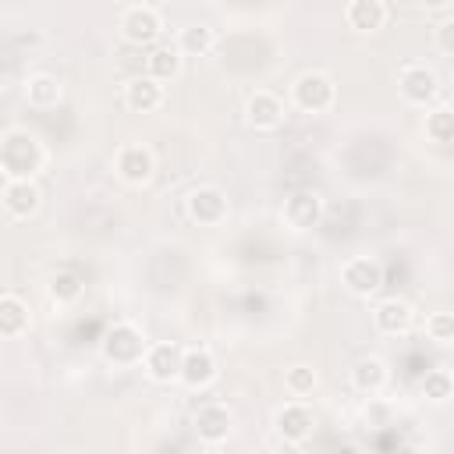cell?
I'll use <instances>...</instances> for the list:
<instances>
[{"mask_svg":"<svg viewBox=\"0 0 454 454\" xmlns=\"http://www.w3.org/2000/svg\"><path fill=\"white\" fill-rule=\"evenodd\" d=\"M419 390H422V397H426L429 404H447V401L454 397V376H450L447 369H429V372L422 376Z\"/></svg>","mask_w":454,"mask_h":454,"instance_id":"obj_26","label":"cell"},{"mask_svg":"<svg viewBox=\"0 0 454 454\" xmlns=\"http://www.w3.org/2000/svg\"><path fill=\"white\" fill-rule=\"evenodd\" d=\"M7 181H11V174H7V170H4V167H0V192H4V188H7Z\"/></svg>","mask_w":454,"mask_h":454,"instance_id":"obj_31","label":"cell"},{"mask_svg":"<svg viewBox=\"0 0 454 454\" xmlns=\"http://www.w3.org/2000/svg\"><path fill=\"white\" fill-rule=\"evenodd\" d=\"M220 376V365H216V355L206 348V344H192V348H181V369H177V383L192 394L199 390H209Z\"/></svg>","mask_w":454,"mask_h":454,"instance_id":"obj_7","label":"cell"},{"mask_svg":"<svg viewBox=\"0 0 454 454\" xmlns=\"http://www.w3.org/2000/svg\"><path fill=\"white\" fill-rule=\"evenodd\" d=\"M0 206L11 220H32L43 209V188L35 184V177H11L0 192Z\"/></svg>","mask_w":454,"mask_h":454,"instance_id":"obj_15","label":"cell"},{"mask_svg":"<svg viewBox=\"0 0 454 454\" xmlns=\"http://www.w3.org/2000/svg\"><path fill=\"white\" fill-rule=\"evenodd\" d=\"M369 319H372V330L383 333V337H404L415 330V305L404 301V298H380L372 309H369Z\"/></svg>","mask_w":454,"mask_h":454,"instance_id":"obj_13","label":"cell"},{"mask_svg":"<svg viewBox=\"0 0 454 454\" xmlns=\"http://www.w3.org/2000/svg\"><path fill=\"white\" fill-rule=\"evenodd\" d=\"M415 4H419V7H426V11H436V14H447L454 0H415Z\"/></svg>","mask_w":454,"mask_h":454,"instance_id":"obj_30","label":"cell"},{"mask_svg":"<svg viewBox=\"0 0 454 454\" xmlns=\"http://www.w3.org/2000/svg\"><path fill=\"white\" fill-rule=\"evenodd\" d=\"M82 291H85V284L74 273H53L50 284H46V298L53 305H74L82 298Z\"/></svg>","mask_w":454,"mask_h":454,"instance_id":"obj_27","label":"cell"},{"mask_svg":"<svg viewBox=\"0 0 454 454\" xmlns=\"http://www.w3.org/2000/svg\"><path fill=\"white\" fill-rule=\"evenodd\" d=\"M291 103L294 110L301 114H330L333 103H337V85L326 71L312 67V71H301L294 82H291Z\"/></svg>","mask_w":454,"mask_h":454,"instance_id":"obj_4","label":"cell"},{"mask_svg":"<svg viewBox=\"0 0 454 454\" xmlns=\"http://www.w3.org/2000/svg\"><path fill=\"white\" fill-rule=\"evenodd\" d=\"M145 348H149V337H145V330H142L138 323H131V319L110 323L106 333H103V340H99V355H103L110 365H117V369H135V365H142Z\"/></svg>","mask_w":454,"mask_h":454,"instance_id":"obj_2","label":"cell"},{"mask_svg":"<svg viewBox=\"0 0 454 454\" xmlns=\"http://www.w3.org/2000/svg\"><path fill=\"white\" fill-rule=\"evenodd\" d=\"M433 39L440 53H454V18H440L433 28Z\"/></svg>","mask_w":454,"mask_h":454,"instance_id":"obj_29","label":"cell"},{"mask_svg":"<svg viewBox=\"0 0 454 454\" xmlns=\"http://www.w3.org/2000/svg\"><path fill=\"white\" fill-rule=\"evenodd\" d=\"M348 383H351V390L362 394V397H380V394L387 390V383H390V365H387V358H380V355H362V358H355V365L348 369Z\"/></svg>","mask_w":454,"mask_h":454,"instance_id":"obj_17","label":"cell"},{"mask_svg":"<svg viewBox=\"0 0 454 454\" xmlns=\"http://www.w3.org/2000/svg\"><path fill=\"white\" fill-rule=\"evenodd\" d=\"M422 131H426V138L429 142H436V145H447L450 138H454V114H450V106H429L426 110V121H422Z\"/></svg>","mask_w":454,"mask_h":454,"instance_id":"obj_25","label":"cell"},{"mask_svg":"<svg viewBox=\"0 0 454 454\" xmlns=\"http://www.w3.org/2000/svg\"><path fill=\"white\" fill-rule=\"evenodd\" d=\"M344 21L358 35H372L387 25V4L383 0H348L344 4Z\"/></svg>","mask_w":454,"mask_h":454,"instance_id":"obj_20","label":"cell"},{"mask_svg":"<svg viewBox=\"0 0 454 454\" xmlns=\"http://www.w3.org/2000/svg\"><path fill=\"white\" fill-rule=\"evenodd\" d=\"M280 220H284L287 231H294V234H305V231L319 227V223H323V195H319L316 188H298V192H291V195L284 199V206H280Z\"/></svg>","mask_w":454,"mask_h":454,"instance_id":"obj_12","label":"cell"},{"mask_svg":"<svg viewBox=\"0 0 454 454\" xmlns=\"http://www.w3.org/2000/svg\"><path fill=\"white\" fill-rule=\"evenodd\" d=\"M312 429H316V415H312V408H309L305 401H298V397H291L287 404H280V408L273 411V433H277V440L287 443V447H301V443L312 436Z\"/></svg>","mask_w":454,"mask_h":454,"instance_id":"obj_9","label":"cell"},{"mask_svg":"<svg viewBox=\"0 0 454 454\" xmlns=\"http://www.w3.org/2000/svg\"><path fill=\"white\" fill-rule=\"evenodd\" d=\"M426 337L433 340V344H440V348H450L454 344V316L450 312H429L426 316Z\"/></svg>","mask_w":454,"mask_h":454,"instance_id":"obj_28","label":"cell"},{"mask_svg":"<svg viewBox=\"0 0 454 454\" xmlns=\"http://www.w3.org/2000/svg\"><path fill=\"white\" fill-rule=\"evenodd\" d=\"M184 216L199 227H220L231 216V199L220 184H195L184 195Z\"/></svg>","mask_w":454,"mask_h":454,"instance_id":"obj_5","label":"cell"},{"mask_svg":"<svg viewBox=\"0 0 454 454\" xmlns=\"http://www.w3.org/2000/svg\"><path fill=\"white\" fill-rule=\"evenodd\" d=\"M117 32L128 46H156V39L163 35V18L149 4H131V7L121 11Z\"/></svg>","mask_w":454,"mask_h":454,"instance_id":"obj_6","label":"cell"},{"mask_svg":"<svg viewBox=\"0 0 454 454\" xmlns=\"http://www.w3.org/2000/svg\"><path fill=\"white\" fill-rule=\"evenodd\" d=\"M181 71H184V57L177 53L174 43L170 46H149V57H145V74L149 78L167 85V82L181 78Z\"/></svg>","mask_w":454,"mask_h":454,"instance_id":"obj_23","label":"cell"},{"mask_svg":"<svg viewBox=\"0 0 454 454\" xmlns=\"http://www.w3.org/2000/svg\"><path fill=\"white\" fill-rule=\"evenodd\" d=\"M32 330V309L18 294H0V340H18Z\"/></svg>","mask_w":454,"mask_h":454,"instance_id":"obj_21","label":"cell"},{"mask_svg":"<svg viewBox=\"0 0 454 454\" xmlns=\"http://www.w3.org/2000/svg\"><path fill=\"white\" fill-rule=\"evenodd\" d=\"M340 284L351 298H376V291L383 287V266L372 255H351L340 262Z\"/></svg>","mask_w":454,"mask_h":454,"instance_id":"obj_11","label":"cell"},{"mask_svg":"<svg viewBox=\"0 0 454 454\" xmlns=\"http://www.w3.org/2000/svg\"><path fill=\"white\" fill-rule=\"evenodd\" d=\"M397 96L415 106V110H429L440 99V74L433 64L426 60H408L397 67Z\"/></svg>","mask_w":454,"mask_h":454,"instance_id":"obj_3","label":"cell"},{"mask_svg":"<svg viewBox=\"0 0 454 454\" xmlns=\"http://www.w3.org/2000/svg\"><path fill=\"white\" fill-rule=\"evenodd\" d=\"M245 124L252 128V131H277L280 124H284V117H287V106H284V99L277 96V92H270V89H255V92H248V99H245Z\"/></svg>","mask_w":454,"mask_h":454,"instance_id":"obj_14","label":"cell"},{"mask_svg":"<svg viewBox=\"0 0 454 454\" xmlns=\"http://www.w3.org/2000/svg\"><path fill=\"white\" fill-rule=\"evenodd\" d=\"M21 96H25V103H28L32 110H53V106H60V99H64V85H60L57 74L35 71V74H28V78L21 82Z\"/></svg>","mask_w":454,"mask_h":454,"instance_id":"obj_19","label":"cell"},{"mask_svg":"<svg viewBox=\"0 0 454 454\" xmlns=\"http://www.w3.org/2000/svg\"><path fill=\"white\" fill-rule=\"evenodd\" d=\"M316 387H319V372L309 362H294V365L284 369V390H287V397L305 401V397L316 394Z\"/></svg>","mask_w":454,"mask_h":454,"instance_id":"obj_24","label":"cell"},{"mask_svg":"<svg viewBox=\"0 0 454 454\" xmlns=\"http://www.w3.org/2000/svg\"><path fill=\"white\" fill-rule=\"evenodd\" d=\"M142 369H145V376L153 380V383H160V387H170V383H177V369H181V344H174V340H149V348H145V355H142Z\"/></svg>","mask_w":454,"mask_h":454,"instance_id":"obj_16","label":"cell"},{"mask_svg":"<svg viewBox=\"0 0 454 454\" xmlns=\"http://www.w3.org/2000/svg\"><path fill=\"white\" fill-rule=\"evenodd\" d=\"M0 167L11 177H39L46 167V145L25 128H7L0 135Z\"/></svg>","mask_w":454,"mask_h":454,"instance_id":"obj_1","label":"cell"},{"mask_svg":"<svg viewBox=\"0 0 454 454\" xmlns=\"http://www.w3.org/2000/svg\"><path fill=\"white\" fill-rule=\"evenodd\" d=\"M174 46H177L181 57H206V53L216 50V28L206 25V21H192V25H184L177 32Z\"/></svg>","mask_w":454,"mask_h":454,"instance_id":"obj_22","label":"cell"},{"mask_svg":"<svg viewBox=\"0 0 454 454\" xmlns=\"http://www.w3.org/2000/svg\"><path fill=\"white\" fill-rule=\"evenodd\" d=\"M114 174H117L124 184L142 188V184H149L153 174H156V153H153L145 142H124V145L117 149V156H114Z\"/></svg>","mask_w":454,"mask_h":454,"instance_id":"obj_10","label":"cell"},{"mask_svg":"<svg viewBox=\"0 0 454 454\" xmlns=\"http://www.w3.org/2000/svg\"><path fill=\"white\" fill-rule=\"evenodd\" d=\"M192 429H195V436H199L202 447H220L234 433V411L223 401H206V404L195 408Z\"/></svg>","mask_w":454,"mask_h":454,"instance_id":"obj_8","label":"cell"},{"mask_svg":"<svg viewBox=\"0 0 454 454\" xmlns=\"http://www.w3.org/2000/svg\"><path fill=\"white\" fill-rule=\"evenodd\" d=\"M167 103V89L163 82L149 78V74H135L124 82V106L131 114H156Z\"/></svg>","mask_w":454,"mask_h":454,"instance_id":"obj_18","label":"cell"}]
</instances>
